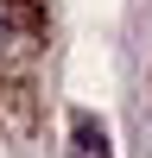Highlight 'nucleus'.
<instances>
[{
  "mask_svg": "<svg viewBox=\"0 0 152 158\" xmlns=\"http://www.w3.org/2000/svg\"><path fill=\"white\" fill-rule=\"evenodd\" d=\"M76 158H108V133H101V127H76Z\"/></svg>",
  "mask_w": 152,
  "mask_h": 158,
  "instance_id": "nucleus-1",
  "label": "nucleus"
},
{
  "mask_svg": "<svg viewBox=\"0 0 152 158\" xmlns=\"http://www.w3.org/2000/svg\"><path fill=\"white\" fill-rule=\"evenodd\" d=\"M13 25H19V13H13V0H0V44L13 38Z\"/></svg>",
  "mask_w": 152,
  "mask_h": 158,
  "instance_id": "nucleus-2",
  "label": "nucleus"
}]
</instances>
